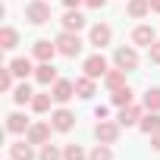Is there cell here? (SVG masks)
<instances>
[{
	"instance_id": "cell-27",
	"label": "cell",
	"mask_w": 160,
	"mask_h": 160,
	"mask_svg": "<svg viewBox=\"0 0 160 160\" xmlns=\"http://www.w3.org/2000/svg\"><path fill=\"white\" fill-rule=\"evenodd\" d=\"M38 160H63V151L57 148V144H41V154H38Z\"/></svg>"
},
{
	"instance_id": "cell-3",
	"label": "cell",
	"mask_w": 160,
	"mask_h": 160,
	"mask_svg": "<svg viewBox=\"0 0 160 160\" xmlns=\"http://www.w3.org/2000/svg\"><path fill=\"white\" fill-rule=\"evenodd\" d=\"M113 63H116L119 69L132 72V69H138V50H135V47H116V53H113Z\"/></svg>"
},
{
	"instance_id": "cell-33",
	"label": "cell",
	"mask_w": 160,
	"mask_h": 160,
	"mask_svg": "<svg viewBox=\"0 0 160 160\" xmlns=\"http://www.w3.org/2000/svg\"><path fill=\"white\" fill-rule=\"evenodd\" d=\"M107 113H110V110H107L104 104H101V107H94V116H98V119H107Z\"/></svg>"
},
{
	"instance_id": "cell-11",
	"label": "cell",
	"mask_w": 160,
	"mask_h": 160,
	"mask_svg": "<svg viewBox=\"0 0 160 160\" xmlns=\"http://www.w3.org/2000/svg\"><path fill=\"white\" fill-rule=\"evenodd\" d=\"M53 53H60V50H57V41H47V38L35 41V60L50 63V60H53Z\"/></svg>"
},
{
	"instance_id": "cell-28",
	"label": "cell",
	"mask_w": 160,
	"mask_h": 160,
	"mask_svg": "<svg viewBox=\"0 0 160 160\" xmlns=\"http://www.w3.org/2000/svg\"><path fill=\"white\" fill-rule=\"evenodd\" d=\"M32 98H35V91H32L25 82H22L16 91H13V101H16V104H32Z\"/></svg>"
},
{
	"instance_id": "cell-23",
	"label": "cell",
	"mask_w": 160,
	"mask_h": 160,
	"mask_svg": "<svg viewBox=\"0 0 160 160\" xmlns=\"http://www.w3.org/2000/svg\"><path fill=\"white\" fill-rule=\"evenodd\" d=\"M144 110L160 113V88H148L144 91Z\"/></svg>"
},
{
	"instance_id": "cell-1",
	"label": "cell",
	"mask_w": 160,
	"mask_h": 160,
	"mask_svg": "<svg viewBox=\"0 0 160 160\" xmlns=\"http://www.w3.org/2000/svg\"><path fill=\"white\" fill-rule=\"evenodd\" d=\"M57 50L63 53V57H78L82 53V38H78V32H60L57 35Z\"/></svg>"
},
{
	"instance_id": "cell-31",
	"label": "cell",
	"mask_w": 160,
	"mask_h": 160,
	"mask_svg": "<svg viewBox=\"0 0 160 160\" xmlns=\"http://www.w3.org/2000/svg\"><path fill=\"white\" fill-rule=\"evenodd\" d=\"M148 57H151V63H160V41H154L148 47Z\"/></svg>"
},
{
	"instance_id": "cell-4",
	"label": "cell",
	"mask_w": 160,
	"mask_h": 160,
	"mask_svg": "<svg viewBox=\"0 0 160 160\" xmlns=\"http://www.w3.org/2000/svg\"><path fill=\"white\" fill-rule=\"evenodd\" d=\"M119 122H110V119H101L98 126H94V138L98 141H104V144H113L116 138H119Z\"/></svg>"
},
{
	"instance_id": "cell-14",
	"label": "cell",
	"mask_w": 160,
	"mask_h": 160,
	"mask_svg": "<svg viewBox=\"0 0 160 160\" xmlns=\"http://www.w3.org/2000/svg\"><path fill=\"white\" fill-rule=\"evenodd\" d=\"M63 28H66V32H82V28H85V16L78 13V10H66V16H63Z\"/></svg>"
},
{
	"instance_id": "cell-32",
	"label": "cell",
	"mask_w": 160,
	"mask_h": 160,
	"mask_svg": "<svg viewBox=\"0 0 160 160\" xmlns=\"http://www.w3.org/2000/svg\"><path fill=\"white\" fill-rule=\"evenodd\" d=\"M85 3H88L91 10H104V7H107V0H85Z\"/></svg>"
},
{
	"instance_id": "cell-34",
	"label": "cell",
	"mask_w": 160,
	"mask_h": 160,
	"mask_svg": "<svg viewBox=\"0 0 160 160\" xmlns=\"http://www.w3.org/2000/svg\"><path fill=\"white\" fill-rule=\"evenodd\" d=\"M78 3H85V0H63V7H66V10H78Z\"/></svg>"
},
{
	"instance_id": "cell-20",
	"label": "cell",
	"mask_w": 160,
	"mask_h": 160,
	"mask_svg": "<svg viewBox=\"0 0 160 160\" xmlns=\"http://www.w3.org/2000/svg\"><path fill=\"white\" fill-rule=\"evenodd\" d=\"M126 10H129L132 19H141V16L151 13V0H129V7H126Z\"/></svg>"
},
{
	"instance_id": "cell-21",
	"label": "cell",
	"mask_w": 160,
	"mask_h": 160,
	"mask_svg": "<svg viewBox=\"0 0 160 160\" xmlns=\"http://www.w3.org/2000/svg\"><path fill=\"white\" fill-rule=\"evenodd\" d=\"M16 44H19V32H16V28H10V25L0 28V47H3V50H13Z\"/></svg>"
},
{
	"instance_id": "cell-26",
	"label": "cell",
	"mask_w": 160,
	"mask_h": 160,
	"mask_svg": "<svg viewBox=\"0 0 160 160\" xmlns=\"http://www.w3.org/2000/svg\"><path fill=\"white\" fill-rule=\"evenodd\" d=\"M50 101H53V94H35L32 98V110L35 113H47L50 110Z\"/></svg>"
},
{
	"instance_id": "cell-29",
	"label": "cell",
	"mask_w": 160,
	"mask_h": 160,
	"mask_svg": "<svg viewBox=\"0 0 160 160\" xmlns=\"http://www.w3.org/2000/svg\"><path fill=\"white\" fill-rule=\"evenodd\" d=\"M88 160H113V151H110V144H104V141H101V144H98V148L88 154Z\"/></svg>"
},
{
	"instance_id": "cell-36",
	"label": "cell",
	"mask_w": 160,
	"mask_h": 160,
	"mask_svg": "<svg viewBox=\"0 0 160 160\" xmlns=\"http://www.w3.org/2000/svg\"><path fill=\"white\" fill-rule=\"evenodd\" d=\"M151 13H160V0H151Z\"/></svg>"
},
{
	"instance_id": "cell-35",
	"label": "cell",
	"mask_w": 160,
	"mask_h": 160,
	"mask_svg": "<svg viewBox=\"0 0 160 160\" xmlns=\"http://www.w3.org/2000/svg\"><path fill=\"white\" fill-rule=\"evenodd\" d=\"M151 148H154V151H160V132H154V135H151Z\"/></svg>"
},
{
	"instance_id": "cell-8",
	"label": "cell",
	"mask_w": 160,
	"mask_h": 160,
	"mask_svg": "<svg viewBox=\"0 0 160 160\" xmlns=\"http://www.w3.org/2000/svg\"><path fill=\"white\" fill-rule=\"evenodd\" d=\"M110 69H107V60L101 57V53H94V57H88L85 60V75H91V78H104Z\"/></svg>"
},
{
	"instance_id": "cell-18",
	"label": "cell",
	"mask_w": 160,
	"mask_h": 160,
	"mask_svg": "<svg viewBox=\"0 0 160 160\" xmlns=\"http://www.w3.org/2000/svg\"><path fill=\"white\" fill-rule=\"evenodd\" d=\"M7 132H13V135L28 132V119H25L22 113H10V116H7Z\"/></svg>"
},
{
	"instance_id": "cell-37",
	"label": "cell",
	"mask_w": 160,
	"mask_h": 160,
	"mask_svg": "<svg viewBox=\"0 0 160 160\" xmlns=\"http://www.w3.org/2000/svg\"><path fill=\"white\" fill-rule=\"evenodd\" d=\"M10 160H13V157H10Z\"/></svg>"
},
{
	"instance_id": "cell-22",
	"label": "cell",
	"mask_w": 160,
	"mask_h": 160,
	"mask_svg": "<svg viewBox=\"0 0 160 160\" xmlns=\"http://www.w3.org/2000/svg\"><path fill=\"white\" fill-rule=\"evenodd\" d=\"M10 69H13V75H19V78H25L28 72H35V69H32V60H28V57H16V60L10 63Z\"/></svg>"
},
{
	"instance_id": "cell-30",
	"label": "cell",
	"mask_w": 160,
	"mask_h": 160,
	"mask_svg": "<svg viewBox=\"0 0 160 160\" xmlns=\"http://www.w3.org/2000/svg\"><path fill=\"white\" fill-rule=\"evenodd\" d=\"M0 88H3V91H10V88H13V69H10V66L0 72Z\"/></svg>"
},
{
	"instance_id": "cell-9",
	"label": "cell",
	"mask_w": 160,
	"mask_h": 160,
	"mask_svg": "<svg viewBox=\"0 0 160 160\" xmlns=\"http://www.w3.org/2000/svg\"><path fill=\"white\" fill-rule=\"evenodd\" d=\"M50 126H53L57 132H69V129L75 126V116H72L69 110H63V107H60V110H53V113H50Z\"/></svg>"
},
{
	"instance_id": "cell-15",
	"label": "cell",
	"mask_w": 160,
	"mask_h": 160,
	"mask_svg": "<svg viewBox=\"0 0 160 160\" xmlns=\"http://www.w3.org/2000/svg\"><path fill=\"white\" fill-rule=\"evenodd\" d=\"M75 94L82 98V101L94 98V78H91V75H82V78H75Z\"/></svg>"
},
{
	"instance_id": "cell-6",
	"label": "cell",
	"mask_w": 160,
	"mask_h": 160,
	"mask_svg": "<svg viewBox=\"0 0 160 160\" xmlns=\"http://www.w3.org/2000/svg\"><path fill=\"white\" fill-rule=\"evenodd\" d=\"M110 38H113V28L107 25V22H98V25H91V35H88V41L101 50V47H107L110 44Z\"/></svg>"
},
{
	"instance_id": "cell-25",
	"label": "cell",
	"mask_w": 160,
	"mask_h": 160,
	"mask_svg": "<svg viewBox=\"0 0 160 160\" xmlns=\"http://www.w3.org/2000/svg\"><path fill=\"white\" fill-rule=\"evenodd\" d=\"M113 104H116V107H129V104H135V101H132V88L122 85L119 91H113Z\"/></svg>"
},
{
	"instance_id": "cell-5",
	"label": "cell",
	"mask_w": 160,
	"mask_h": 160,
	"mask_svg": "<svg viewBox=\"0 0 160 160\" xmlns=\"http://www.w3.org/2000/svg\"><path fill=\"white\" fill-rule=\"evenodd\" d=\"M50 94H53L57 104H66L69 98H75V82H69V78H57L53 88H50Z\"/></svg>"
},
{
	"instance_id": "cell-13",
	"label": "cell",
	"mask_w": 160,
	"mask_h": 160,
	"mask_svg": "<svg viewBox=\"0 0 160 160\" xmlns=\"http://www.w3.org/2000/svg\"><path fill=\"white\" fill-rule=\"evenodd\" d=\"M10 157H13V160H35L32 141L25 138V141H16V144H10Z\"/></svg>"
},
{
	"instance_id": "cell-10",
	"label": "cell",
	"mask_w": 160,
	"mask_h": 160,
	"mask_svg": "<svg viewBox=\"0 0 160 160\" xmlns=\"http://www.w3.org/2000/svg\"><path fill=\"white\" fill-rule=\"evenodd\" d=\"M50 129H53L50 122H35V126H28L25 135H28L32 144H47V141H50Z\"/></svg>"
},
{
	"instance_id": "cell-17",
	"label": "cell",
	"mask_w": 160,
	"mask_h": 160,
	"mask_svg": "<svg viewBox=\"0 0 160 160\" xmlns=\"http://www.w3.org/2000/svg\"><path fill=\"white\" fill-rule=\"evenodd\" d=\"M35 78L41 85H53L57 82V69H53V63H41L38 69H35Z\"/></svg>"
},
{
	"instance_id": "cell-2",
	"label": "cell",
	"mask_w": 160,
	"mask_h": 160,
	"mask_svg": "<svg viewBox=\"0 0 160 160\" xmlns=\"http://www.w3.org/2000/svg\"><path fill=\"white\" fill-rule=\"evenodd\" d=\"M25 19H28L32 25L50 22V3H44V0H32V3L25 7Z\"/></svg>"
},
{
	"instance_id": "cell-19",
	"label": "cell",
	"mask_w": 160,
	"mask_h": 160,
	"mask_svg": "<svg viewBox=\"0 0 160 160\" xmlns=\"http://www.w3.org/2000/svg\"><path fill=\"white\" fill-rule=\"evenodd\" d=\"M138 129H141L144 135H154V132H160V113H151V110H148V116H141Z\"/></svg>"
},
{
	"instance_id": "cell-24",
	"label": "cell",
	"mask_w": 160,
	"mask_h": 160,
	"mask_svg": "<svg viewBox=\"0 0 160 160\" xmlns=\"http://www.w3.org/2000/svg\"><path fill=\"white\" fill-rule=\"evenodd\" d=\"M63 160H88V154H85L82 144H66L63 148Z\"/></svg>"
},
{
	"instance_id": "cell-7",
	"label": "cell",
	"mask_w": 160,
	"mask_h": 160,
	"mask_svg": "<svg viewBox=\"0 0 160 160\" xmlns=\"http://www.w3.org/2000/svg\"><path fill=\"white\" fill-rule=\"evenodd\" d=\"M154 41H157L154 25H135V28H132V44H135V47H151Z\"/></svg>"
},
{
	"instance_id": "cell-12",
	"label": "cell",
	"mask_w": 160,
	"mask_h": 160,
	"mask_svg": "<svg viewBox=\"0 0 160 160\" xmlns=\"http://www.w3.org/2000/svg\"><path fill=\"white\" fill-rule=\"evenodd\" d=\"M119 126H138L141 122V107L129 104V107H119V116H116Z\"/></svg>"
},
{
	"instance_id": "cell-16",
	"label": "cell",
	"mask_w": 160,
	"mask_h": 160,
	"mask_svg": "<svg viewBox=\"0 0 160 160\" xmlns=\"http://www.w3.org/2000/svg\"><path fill=\"white\" fill-rule=\"evenodd\" d=\"M104 82H107V88H110V91H119V88L126 85V69H119V66H116V69H110V72L104 75Z\"/></svg>"
}]
</instances>
